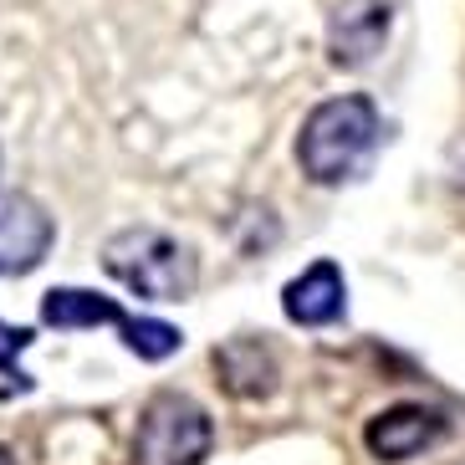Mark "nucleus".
Here are the masks:
<instances>
[{"label":"nucleus","instance_id":"nucleus-12","mask_svg":"<svg viewBox=\"0 0 465 465\" xmlns=\"http://www.w3.org/2000/svg\"><path fill=\"white\" fill-rule=\"evenodd\" d=\"M0 465H15V460H11V450H0Z\"/></svg>","mask_w":465,"mask_h":465},{"label":"nucleus","instance_id":"nucleus-11","mask_svg":"<svg viewBox=\"0 0 465 465\" xmlns=\"http://www.w3.org/2000/svg\"><path fill=\"white\" fill-rule=\"evenodd\" d=\"M26 342H31V332H26V328H5V322H0V373H5V379H11L15 389H31V379H26L21 369H15V353H21Z\"/></svg>","mask_w":465,"mask_h":465},{"label":"nucleus","instance_id":"nucleus-8","mask_svg":"<svg viewBox=\"0 0 465 465\" xmlns=\"http://www.w3.org/2000/svg\"><path fill=\"white\" fill-rule=\"evenodd\" d=\"M42 322L46 328H62V332H77V328H128V312L118 302L97 297V292L83 287H56L42 297Z\"/></svg>","mask_w":465,"mask_h":465},{"label":"nucleus","instance_id":"nucleus-3","mask_svg":"<svg viewBox=\"0 0 465 465\" xmlns=\"http://www.w3.org/2000/svg\"><path fill=\"white\" fill-rule=\"evenodd\" d=\"M210 414L184 394H159L138 420L134 460L138 465H200L210 455Z\"/></svg>","mask_w":465,"mask_h":465},{"label":"nucleus","instance_id":"nucleus-4","mask_svg":"<svg viewBox=\"0 0 465 465\" xmlns=\"http://www.w3.org/2000/svg\"><path fill=\"white\" fill-rule=\"evenodd\" d=\"M56 225L31 194H0V276H26L46 261Z\"/></svg>","mask_w":465,"mask_h":465},{"label":"nucleus","instance_id":"nucleus-5","mask_svg":"<svg viewBox=\"0 0 465 465\" xmlns=\"http://www.w3.org/2000/svg\"><path fill=\"white\" fill-rule=\"evenodd\" d=\"M389 0H338L328 26V52L332 67H369L373 56L383 52L389 36Z\"/></svg>","mask_w":465,"mask_h":465},{"label":"nucleus","instance_id":"nucleus-2","mask_svg":"<svg viewBox=\"0 0 465 465\" xmlns=\"http://www.w3.org/2000/svg\"><path fill=\"white\" fill-rule=\"evenodd\" d=\"M103 266L149 302H184L200 282L194 256L164 231H118L103 251Z\"/></svg>","mask_w":465,"mask_h":465},{"label":"nucleus","instance_id":"nucleus-7","mask_svg":"<svg viewBox=\"0 0 465 465\" xmlns=\"http://www.w3.org/2000/svg\"><path fill=\"white\" fill-rule=\"evenodd\" d=\"M342 297H348V292H342V272L332 261H317V266H307L297 282H287L282 307H287V317L297 328H328V322L342 317Z\"/></svg>","mask_w":465,"mask_h":465},{"label":"nucleus","instance_id":"nucleus-1","mask_svg":"<svg viewBox=\"0 0 465 465\" xmlns=\"http://www.w3.org/2000/svg\"><path fill=\"white\" fill-rule=\"evenodd\" d=\"M373 143H379V108L363 93L332 97V103L312 108V118L302 124V138H297L302 174L312 179V184L358 179L363 164H369Z\"/></svg>","mask_w":465,"mask_h":465},{"label":"nucleus","instance_id":"nucleus-6","mask_svg":"<svg viewBox=\"0 0 465 465\" xmlns=\"http://www.w3.org/2000/svg\"><path fill=\"white\" fill-rule=\"evenodd\" d=\"M445 440V420L435 410H420V404H404V410H389L369 424V450L379 460H410V455L430 450Z\"/></svg>","mask_w":465,"mask_h":465},{"label":"nucleus","instance_id":"nucleus-10","mask_svg":"<svg viewBox=\"0 0 465 465\" xmlns=\"http://www.w3.org/2000/svg\"><path fill=\"white\" fill-rule=\"evenodd\" d=\"M124 342L134 348L138 358H149V363H159V358L179 353V328H169V322H159V317H128L124 328Z\"/></svg>","mask_w":465,"mask_h":465},{"label":"nucleus","instance_id":"nucleus-9","mask_svg":"<svg viewBox=\"0 0 465 465\" xmlns=\"http://www.w3.org/2000/svg\"><path fill=\"white\" fill-rule=\"evenodd\" d=\"M215 369L220 379H225V389L241 399H261V394H272V379H276V358L261 348V342L251 338H235L225 342L215 353Z\"/></svg>","mask_w":465,"mask_h":465}]
</instances>
